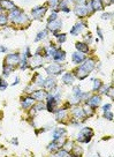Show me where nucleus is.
<instances>
[{
    "instance_id": "47",
    "label": "nucleus",
    "mask_w": 114,
    "mask_h": 157,
    "mask_svg": "<svg viewBox=\"0 0 114 157\" xmlns=\"http://www.w3.org/2000/svg\"><path fill=\"white\" fill-rule=\"evenodd\" d=\"M111 1H112V0H111Z\"/></svg>"
},
{
    "instance_id": "46",
    "label": "nucleus",
    "mask_w": 114,
    "mask_h": 157,
    "mask_svg": "<svg viewBox=\"0 0 114 157\" xmlns=\"http://www.w3.org/2000/svg\"><path fill=\"white\" fill-rule=\"evenodd\" d=\"M74 1H80V2H81V1H82V0H74Z\"/></svg>"
},
{
    "instance_id": "24",
    "label": "nucleus",
    "mask_w": 114,
    "mask_h": 157,
    "mask_svg": "<svg viewBox=\"0 0 114 157\" xmlns=\"http://www.w3.org/2000/svg\"><path fill=\"white\" fill-rule=\"evenodd\" d=\"M14 68H15L14 66H10V65H7V64L4 65V75H5V76H8V75L14 71Z\"/></svg>"
},
{
    "instance_id": "21",
    "label": "nucleus",
    "mask_w": 114,
    "mask_h": 157,
    "mask_svg": "<svg viewBox=\"0 0 114 157\" xmlns=\"http://www.w3.org/2000/svg\"><path fill=\"white\" fill-rule=\"evenodd\" d=\"M73 115H75L76 118H78V119H82L85 117V113H84V110L81 109V107H78V109H75V110H73L72 111Z\"/></svg>"
},
{
    "instance_id": "10",
    "label": "nucleus",
    "mask_w": 114,
    "mask_h": 157,
    "mask_svg": "<svg viewBox=\"0 0 114 157\" xmlns=\"http://www.w3.org/2000/svg\"><path fill=\"white\" fill-rule=\"evenodd\" d=\"M65 57H66L65 51H62L61 49H57L55 52L53 53V57H52V58H53L55 61H61V60L65 59Z\"/></svg>"
},
{
    "instance_id": "14",
    "label": "nucleus",
    "mask_w": 114,
    "mask_h": 157,
    "mask_svg": "<svg viewBox=\"0 0 114 157\" xmlns=\"http://www.w3.org/2000/svg\"><path fill=\"white\" fill-rule=\"evenodd\" d=\"M100 102H102V99H100V97L99 96H92L90 99H89V102H88V105L90 106V107H97L98 105L100 104Z\"/></svg>"
},
{
    "instance_id": "37",
    "label": "nucleus",
    "mask_w": 114,
    "mask_h": 157,
    "mask_svg": "<svg viewBox=\"0 0 114 157\" xmlns=\"http://www.w3.org/2000/svg\"><path fill=\"white\" fill-rule=\"evenodd\" d=\"M110 18H112V14H110V13H105L102 15V19H104V20H108Z\"/></svg>"
},
{
    "instance_id": "15",
    "label": "nucleus",
    "mask_w": 114,
    "mask_h": 157,
    "mask_svg": "<svg viewBox=\"0 0 114 157\" xmlns=\"http://www.w3.org/2000/svg\"><path fill=\"white\" fill-rule=\"evenodd\" d=\"M35 99L32 98V97H27V98H24L23 99V102H22V107L23 109H30V106H32V105L35 104Z\"/></svg>"
},
{
    "instance_id": "3",
    "label": "nucleus",
    "mask_w": 114,
    "mask_h": 157,
    "mask_svg": "<svg viewBox=\"0 0 114 157\" xmlns=\"http://www.w3.org/2000/svg\"><path fill=\"white\" fill-rule=\"evenodd\" d=\"M45 71H46V73L50 74V75H58V74H60L63 71V68H62V66L58 65V64H52V65L47 66L45 68Z\"/></svg>"
},
{
    "instance_id": "36",
    "label": "nucleus",
    "mask_w": 114,
    "mask_h": 157,
    "mask_svg": "<svg viewBox=\"0 0 114 157\" xmlns=\"http://www.w3.org/2000/svg\"><path fill=\"white\" fill-rule=\"evenodd\" d=\"M58 4H59V1L58 0H50V5H51V7H57L58 6Z\"/></svg>"
},
{
    "instance_id": "39",
    "label": "nucleus",
    "mask_w": 114,
    "mask_h": 157,
    "mask_svg": "<svg viewBox=\"0 0 114 157\" xmlns=\"http://www.w3.org/2000/svg\"><path fill=\"white\" fill-rule=\"evenodd\" d=\"M111 107H112V105L111 104H106L103 106V111H108V110H111Z\"/></svg>"
},
{
    "instance_id": "44",
    "label": "nucleus",
    "mask_w": 114,
    "mask_h": 157,
    "mask_svg": "<svg viewBox=\"0 0 114 157\" xmlns=\"http://www.w3.org/2000/svg\"><path fill=\"white\" fill-rule=\"evenodd\" d=\"M12 142H13V143H14V145H19V142H17V141H16V139H14V140H13V141H12Z\"/></svg>"
},
{
    "instance_id": "9",
    "label": "nucleus",
    "mask_w": 114,
    "mask_h": 157,
    "mask_svg": "<svg viewBox=\"0 0 114 157\" xmlns=\"http://www.w3.org/2000/svg\"><path fill=\"white\" fill-rule=\"evenodd\" d=\"M72 60H73V63H75V64H81L82 61L85 60V55H84V53L83 52H75V53H73Z\"/></svg>"
},
{
    "instance_id": "29",
    "label": "nucleus",
    "mask_w": 114,
    "mask_h": 157,
    "mask_svg": "<svg viewBox=\"0 0 114 157\" xmlns=\"http://www.w3.org/2000/svg\"><path fill=\"white\" fill-rule=\"evenodd\" d=\"M8 21V16H6L5 14L0 13V26H5Z\"/></svg>"
},
{
    "instance_id": "22",
    "label": "nucleus",
    "mask_w": 114,
    "mask_h": 157,
    "mask_svg": "<svg viewBox=\"0 0 114 157\" xmlns=\"http://www.w3.org/2000/svg\"><path fill=\"white\" fill-rule=\"evenodd\" d=\"M76 49L78 50V51H81V52H88L89 51V46L85 44V43H81V42H78V43H76Z\"/></svg>"
},
{
    "instance_id": "33",
    "label": "nucleus",
    "mask_w": 114,
    "mask_h": 157,
    "mask_svg": "<svg viewBox=\"0 0 114 157\" xmlns=\"http://www.w3.org/2000/svg\"><path fill=\"white\" fill-rule=\"evenodd\" d=\"M58 18V13L57 12H52V14H51V16H50V19H49V21H53V20H55Z\"/></svg>"
},
{
    "instance_id": "12",
    "label": "nucleus",
    "mask_w": 114,
    "mask_h": 157,
    "mask_svg": "<svg viewBox=\"0 0 114 157\" xmlns=\"http://www.w3.org/2000/svg\"><path fill=\"white\" fill-rule=\"evenodd\" d=\"M84 28H85V24L80 21V22H77V23L73 27V29L70 30V32H72V35H78Z\"/></svg>"
},
{
    "instance_id": "20",
    "label": "nucleus",
    "mask_w": 114,
    "mask_h": 157,
    "mask_svg": "<svg viewBox=\"0 0 114 157\" xmlns=\"http://www.w3.org/2000/svg\"><path fill=\"white\" fill-rule=\"evenodd\" d=\"M75 73H76V76H77L78 79H85V77L88 76V74H89L85 69H83L81 66L77 68V71H76Z\"/></svg>"
},
{
    "instance_id": "43",
    "label": "nucleus",
    "mask_w": 114,
    "mask_h": 157,
    "mask_svg": "<svg viewBox=\"0 0 114 157\" xmlns=\"http://www.w3.org/2000/svg\"><path fill=\"white\" fill-rule=\"evenodd\" d=\"M19 82H20V79H19V77H16V79H15V81H14V83H13V85H15V84H17V83H19Z\"/></svg>"
},
{
    "instance_id": "6",
    "label": "nucleus",
    "mask_w": 114,
    "mask_h": 157,
    "mask_svg": "<svg viewBox=\"0 0 114 157\" xmlns=\"http://www.w3.org/2000/svg\"><path fill=\"white\" fill-rule=\"evenodd\" d=\"M75 13L77 16L82 18V16H85L88 13V8H86V5H82V4H78L75 6Z\"/></svg>"
},
{
    "instance_id": "40",
    "label": "nucleus",
    "mask_w": 114,
    "mask_h": 157,
    "mask_svg": "<svg viewBox=\"0 0 114 157\" xmlns=\"http://www.w3.org/2000/svg\"><path fill=\"white\" fill-rule=\"evenodd\" d=\"M97 32H98V35H99V36H100V38H102V39H103V32H102V30H100V29H99V28H97Z\"/></svg>"
},
{
    "instance_id": "11",
    "label": "nucleus",
    "mask_w": 114,
    "mask_h": 157,
    "mask_svg": "<svg viewBox=\"0 0 114 157\" xmlns=\"http://www.w3.org/2000/svg\"><path fill=\"white\" fill-rule=\"evenodd\" d=\"M55 80L54 79H52V77H49V79H46V80H44V88L46 89V90H52L53 88H55Z\"/></svg>"
},
{
    "instance_id": "42",
    "label": "nucleus",
    "mask_w": 114,
    "mask_h": 157,
    "mask_svg": "<svg viewBox=\"0 0 114 157\" xmlns=\"http://www.w3.org/2000/svg\"><path fill=\"white\" fill-rule=\"evenodd\" d=\"M112 93H113V88L111 87V89H110V91H108V95H111V98H113V94H112Z\"/></svg>"
},
{
    "instance_id": "5",
    "label": "nucleus",
    "mask_w": 114,
    "mask_h": 157,
    "mask_svg": "<svg viewBox=\"0 0 114 157\" xmlns=\"http://www.w3.org/2000/svg\"><path fill=\"white\" fill-rule=\"evenodd\" d=\"M61 20H58V19H55V20H53V21H49L47 23V28L52 30L53 32H57L58 30H60L61 29Z\"/></svg>"
},
{
    "instance_id": "26",
    "label": "nucleus",
    "mask_w": 114,
    "mask_h": 157,
    "mask_svg": "<svg viewBox=\"0 0 114 157\" xmlns=\"http://www.w3.org/2000/svg\"><path fill=\"white\" fill-rule=\"evenodd\" d=\"M65 115H66L65 110H59V111H57V113H55V118H57V120L61 121L62 119L65 118Z\"/></svg>"
},
{
    "instance_id": "18",
    "label": "nucleus",
    "mask_w": 114,
    "mask_h": 157,
    "mask_svg": "<svg viewBox=\"0 0 114 157\" xmlns=\"http://www.w3.org/2000/svg\"><path fill=\"white\" fill-rule=\"evenodd\" d=\"M91 7L93 11H102L103 9V2L102 0H92L91 1Z\"/></svg>"
},
{
    "instance_id": "34",
    "label": "nucleus",
    "mask_w": 114,
    "mask_h": 157,
    "mask_svg": "<svg viewBox=\"0 0 114 157\" xmlns=\"http://www.w3.org/2000/svg\"><path fill=\"white\" fill-rule=\"evenodd\" d=\"M57 155H58V156H69V153H68L67 150H61V151H59Z\"/></svg>"
},
{
    "instance_id": "31",
    "label": "nucleus",
    "mask_w": 114,
    "mask_h": 157,
    "mask_svg": "<svg viewBox=\"0 0 114 157\" xmlns=\"http://www.w3.org/2000/svg\"><path fill=\"white\" fill-rule=\"evenodd\" d=\"M104 117L108 120H112L113 119V113L112 112H108V111H104Z\"/></svg>"
},
{
    "instance_id": "16",
    "label": "nucleus",
    "mask_w": 114,
    "mask_h": 157,
    "mask_svg": "<svg viewBox=\"0 0 114 157\" xmlns=\"http://www.w3.org/2000/svg\"><path fill=\"white\" fill-rule=\"evenodd\" d=\"M45 97H46V93H44V91H41V90H38V91H33L32 93V98L35 99V101H44L45 99Z\"/></svg>"
},
{
    "instance_id": "41",
    "label": "nucleus",
    "mask_w": 114,
    "mask_h": 157,
    "mask_svg": "<svg viewBox=\"0 0 114 157\" xmlns=\"http://www.w3.org/2000/svg\"><path fill=\"white\" fill-rule=\"evenodd\" d=\"M7 51V47L5 46H0V52H6Z\"/></svg>"
},
{
    "instance_id": "32",
    "label": "nucleus",
    "mask_w": 114,
    "mask_h": 157,
    "mask_svg": "<svg viewBox=\"0 0 114 157\" xmlns=\"http://www.w3.org/2000/svg\"><path fill=\"white\" fill-rule=\"evenodd\" d=\"M60 8H61V9L69 8V7H68V1H67V0H61V1H60Z\"/></svg>"
},
{
    "instance_id": "45",
    "label": "nucleus",
    "mask_w": 114,
    "mask_h": 157,
    "mask_svg": "<svg viewBox=\"0 0 114 157\" xmlns=\"http://www.w3.org/2000/svg\"><path fill=\"white\" fill-rule=\"evenodd\" d=\"M1 11H2V7H1V5H0V13H1Z\"/></svg>"
},
{
    "instance_id": "25",
    "label": "nucleus",
    "mask_w": 114,
    "mask_h": 157,
    "mask_svg": "<svg viewBox=\"0 0 114 157\" xmlns=\"http://www.w3.org/2000/svg\"><path fill=\"white\" fill-rule=\"evenodd\" d=\"M46 35H47V31H46V30H43V31L38 32L37 36H36V38H35V42H39L41 39H44V37H46Z\"/></svg>"
},
{
    "instance_id": "8",
    "label": "nucleus",
    "mask_w": 114,
    "mask_h": 157,
    "mask_svg": "<svg viewBox=\"0 0 114 157\" xmlns=\"http://www.w3.org/2000/svg\"><path fill=\"white\" fill-rule=\"evenodd\" d=\"M12 21L14 22V23H16V24H25V23L28 22V16H27L23 12H21L20 14H19L15 19H13Z\"/></svg>"
},
{
    "instance_id": "35",
    "label": "nucleus",
    "mask_w": 114,
    "mask_h": 157,
    "mask_svg": "<svg viewBox=\"0 0 114 157\" xmlns=\"http://www.w3.org/2000/svg\"><path fill=\"white\" fill-rule=\"evenodd\" d=\"M57 36H58V35H57ZM58 41L60 43L65 42V41H66V35H65V34H63V35H59V36H58Z\"/></svg>"
},
{
    "instance_id": "23",
    "label": "nucleus",
    "mask_w": 114,
    "mask_h": 157,
    "mask_svg": "<svg viewBox=\"0 0 114 157\" xmlns=\"http://www.w3.org/2000/svg\"><path fill=\"white\" fill-rule=\"evenodd\" d=\"M41 64H43V58L41 57V54H36L33 57V59H32V65H35V66H41Z\"/></svg>"
},
{
    "instance_id": "13",
    "label": "nucleus",
    "mask_w": 114,
    "mask_h": 157,
    "mask_svg": "<svg viewBox=\"0 0 114 157\" xmlns=\"http://www.w3.org/2000/svg\"><path fill=\"white\" fill-rule=\"evenodd\" d=\"M81 67H82L83 69H85L88 73H90L91 71L94 69V61L91 60V59H89V60H86L83 65H81Z\"/></svg>"
},
{
    "instance_id": "27",
    "label": "nucleus",
    "mask_w": 114,
    "mask_h": 157,
    "mask_svg": "<svg viewBox=\"0 0 114 157\" xmlns=\"http://www.w3.org/2000/svg\"><path fill=\"white\" fill-rule=\"evenodd\" d=\"M43 109H45V105L43 104V103H38V104L32 109V115H35V113L39 112V110H43Z\"/></svg>"
},
{
    "instance_id": "2",
    "label": "nucleus",
    "mask_w": 114,
    "mask_h": 157,
    "mask_svg": "<svg viewBox=\"0 0 114 157\" xmlns=\"http://www.w3.org/2000/svg\"><path fill=\"white\" fill-rule=\"evenodd\" d=\"M46 12H47V8H46L45 6L35 7V8L32 9V16H33V19H36V20H41Z\"/></svg>"
},
{
    "instance_id": "30",
    "label": "nucleus",
    "mask_w": 114,
    "mask_h": 157,
    "mask_svg": "<svg viewBox=\"0 0 114 157\" xmlns=\"http://www.w3.org/2000/svg\"><path fill=\"white\" fill-rule=\"evenodd\" d=\"M7 85H8V83L4 79H0V90H5L7 88Z\"/></svg>"
},
{
    "instance_id": "7",
    "label": "nucleus",
    "mask_w": 114,
    "mask_h": 157,
    "mask_svg": "<svg viewBox=\"0 0 114 157\" xmlns=\"http://www.w3.org/2000/svg\"><path fill=\"white\" fill-rule=\"evenodd\" d=\"M0 5L4 9H7V11H14L16 9V6L10 1V0H0Z\"/></svg>"
},
{
    "instance_id": "1",
    "label": "nucleus",
    "mask_w": 114,
    "mask_h": 157,
    "mask_svg": "<svg viewBox=\"0 0 114 157\" xmlns=\"http://www.w3.org/2000/svg\"><path fill=\"white\" fill-rule=\"evenodd\" d=\"M91 136H92V131L90 128H83L82 131L78 133L77 140L80 142H89L91 140Z\"/></svg>"
},
{
    "instance_id": "4",
    "label": "nucleus",
    "mask_w": 114,
    "mask_h": 157,
    "mask_svg": "<svg viewBox=\"0 0 114 157\" xmlns=\"http://www.w3.org/2000/svg\"><path fill=\"white\" fill-rule=\"evenodd\" d=\"M6 63H7V65H10V66H14L15 67V65H17V64L20 63V55L17 53L8 54L6 57Z\"/></svg>"
},
{
    "instance_id": "17",
    "label": "nucleus",
    "mask_w": 114,
    "mask_h": 157,
    "mask_svg": "<svg viewBox=\"0 0 114 157\" xmlns=\"http://www.w3.org/2000/svg\"><path fill=\"white\" fill-rule=\"evenodd\" d=\"M74 80H75V77H74V75L72 73H66L62 76V82L65 84H73Z\"/></svg>"
},
{
    "instance_id": "28",
    "label": "nucleus",
    "mask_w": 114,
    "mask_h": 157,
    "mask_svg": "<svg viewBox=\"0 0 114 157\" xmlns=\"http://www.w3.org/2000/svg\"><path fill=\"white\" fill-rule=\"evenodd\" d=\"M93 82H94V83H93V90H94V91H97V90H99V88H100V87H102V82H100V80H98V79H94V80H92Z\"/></svg>"
},
{
    "instance_id": "38",
    "label": "nucleus",
    "mask_w": 114,
    "mask_h": 157,
    "mask_svg": "<svg viewBox=\"0 0 114 157\" xmlns=\"http://www.w3.org/2000/svg\"><path fill=\"white\" fill-rule=\"evenodd\" d=\"M83 151H82V149H80V147H75V155H81Z\"/></svg>"
},
{
    "instance_id": "19",
    "label": "nucleus",
    "mask_w": 114,
    "mask_h": 157,
    "mask_svg": "<svg viewBox=\"0 0 114 157\" xmlns=\"http://www.w3.org/2000/svg\"><path fill=\"white\" fill-rule=\"evenodd\" d=\"M66 133V131L65 129H62V128H57V129H54V133H53V140H60L63 134Z\"/></svg>"
}]
</instances>
